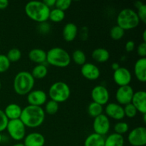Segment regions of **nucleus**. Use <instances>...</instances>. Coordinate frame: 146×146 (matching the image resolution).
<instances>
[{
	"label": "nucleus",
	"instance_id": "nucleus-1",
	"mask_svg": "<svg viewBox=\"0 0 146 146\" xmlns=\"http://www.w3.org/2000/svg\"><path fill=\"white\" fill-rule=\"evenodd\" d=\"M45 115L44 108L41 107L28 105L22 108L19 119L26 128H36L42 125L45 119Z\"/></svg>",
	"mask_w": 146,
	"mask_h": 146
},
{
	"label": "nucleus",
	"instance_id": "nucleus-2",
	"mask_svg": "<svg viewBox=\"0 0 146 146\" xmlns=\"http://www.w3.org/2000/svg\"><path fill=\"white\" fill-rule=\"evenodd\" d=\"M24 10L29 18L40 24L48 19L51 9L43 1H31L26 4Z\"/></svg>",
	"mask_w": 146,
	"mask_h": 146
},
{
	"label": "nucleus",
	"instance_id": "nucleus-3",
	"mask_svg": "<svg viewBox=\"0 0 146 146\" xmlns=\"http://www.w3.org/2000/svg\"><path fill=\"white\" fill-rule=\"evenodd\" d=\"M35 84V79L31 73L22 71L17 73L14 78L13 87L18 95L25 96L33 90Z\"/></svg>",
	"mask_w": 146,
	"mask_h": 146
},
{
	"label": "nucleus",
	"instance_id": "nucleus-4",
	"mask_svg": "<svg viewBox=\"0 0 146 146\" xmlns=\"http://www.w3.org/2000/svg\"><path fill=\"white\" fill-rule=\"evenodd\" d=\"M71 61V56L67 51L60 47H54L46 52V62L53 66L64 68Z\"/></svg>",
	"mask_w": 146,
	"mask_h": 146
},
{
	"label": "nucleus",
	"instance_id": "nucleus-5",
	"mask_svg": "<svg viewBox=\"0 0 146 146\" xmlns=\"http://www.w3.org/2000/svg\"><path fill=\"white\" fill-rule=\"evenodd\" d=\"M140 23L136 11L130 8H125L121 10L117 17V25L121 29L131 30L136 28Z\"/></svg>",
	"mask_w": 146,
	"mask_h": 146
},
{
	"label": "nucleus",
	"instance_id": "nucleus-6",
	"mask_svg": "<svg viewBox=\"0 0 146 146\" xmlns=\"http://www.w3.org/2000/svg\"><path fill=\"white\" fill-rule=\"evenodd\" d=\"M48 96L52 101L58 104L67 101L71 96V89L66 83L64 81H57L50 86Z\"/></svg>",
	"mask_w": 146,
	"mask_h": 146
},
{
	"label": "nucleus",
	"instance_id": "nucleus-7",
	"mask_svg": "<svg viewBox=\"0 0 146 146\" xmlns=\"http://www.w3.org/2000/svg\"><path fill=\"white\" fill-rule=\"evenodd\" d=\"M6 130L14 141H21L26 136V126L20 119L9 121Z\"/></svg>",
	"mask_w": 146,
	"mask_h": 146
},
{
	"label": "nucleus",
	"instance_id": "nucleus-8",
	"mask_svg": "<svg viewBox=\"0 0 146 146\" xmlns=\"http://www.w3.org/2000/svg\"><path fill=\"white\" fill-rule=\"evenodd\" d=\"M128 141L133 146H144L146 144V128L139 126L133 129L128 135Z\"/></svg>",
	"mask_w": 146,
	"mask_h": 146
},
{
	"label": "nucleus",
	"instance_id": "nucleus-9",
	"mask_svg": "<svg viewBox=\"0 0 146 146\" xmlns=\"http://www.w3.org/2000/svg\"><path fill=\"white\" fill-rule=\"evenodd\" d=\"M93 128L95 133L99 134L104 136L106 135L109 132L110 128H111L109 118L103 113L94 118Z\"/></svg>",
	"mask_w": 146,
	"mask_h": 146
},
{
	"label": "nucleus",
	"instance_id": "nucleus-10",
	"mask_svg": "<svg viewBox=\"0 0 146 146\" xmlns=\"http://www.w3.org/2000/svg\"><path fill=\"white\" fill-rule=\"evenodd\" d=\"M91 98L93 102L101 106L106 105L110 98L109 91L108 88L102 85H97L91 91Z\"/></svg>",
	"mask_w": 146,
	"mask_h": 146
},
{
	"label": "nucleus",
	"instance_id": "nucleus-11",
	"mask_svg": "<svg viewBox=\"0 0 146 146\" xmlns=\"http://www.w3.org/2000/svg\"><path fill=\"white\" fill-rule=\"evenodd\" d=\"M134 92L133 88L130 85L120 86L115 92V99L118 104L125 106L131 103Z\"/></svg>",
	"mask_w": 146,
	"mask_h": 146
},
{
	"label": "nucleus",
	"instance_id": "nucleus-12",
	"mask_svg": "<svg viewBox=\"0 0 146 146\" xmlns=\"http://www.w3.org/2000/svg\"><path fill=\"white\" fill-rule=\"evenodd\" d=\"M113 81L115 84L120 86H128L132 81V74L128 68L125 67H120L114 71L113 75Z\"/></svg>",
	"mask_w": 146,
	"mask_h": 146
},
{
	"label": "nucleus",
	"instance_id": "nucleus-13",
	"mask_svg": "<svg viewBox=\"0 0 146 146\" xmlns=\"http://www.w3.org/2000/svg\"><path fill=\"white\" fill-rule=\"evenodd\" d=\"M27 98L29 105L41 107L46 103L47 95L42 90H32L27 94Z\"/></svg>",
	"mask_w": 146,
	"mask_h": 146
},
{
	"label": "nucleus",
	"instance_id": "nucleus-14",
	"mask_svg": "<svg viewBox=\"0 0 146 146\" xmlns=\"http://www.w3.org/2000/svg\"><path fill=\"white\" fill-rule=\"evenodd\" d=\"M105 115L108 118L120 121L125 117L123 107L117 103H108L105 108Z\"/></svg>",
	"mask_w": 146,
	"mask_h": 146
},
{
	"label": "nucleus",
	"instance_id": "nucleus-15",
	"mask_svg": "<svg viewBox=\"0 0 146 146\" xmlns=\"http://www.w3.org/2000/svg\"><path fill=\"white\" fill-rule=\"evenodd\" d=\"M81 75L89 81L98 79L101 75V71L98 67L92 63H85L81 68Z\"/></svg>",
	"mask_w": 146,
	"mask_h": 146
},
{
	"label": "nucleus",
	"instance_id": "nucleus-16",
	"mask_svg": "<svg viewBox=\"0 0 146 146\" xmlns=\"http://www.w3.org/2000/svg\"><path fill=\"white\" fill-rule=\"evenodd\" d=\"M131 104L136 108L138 112L146 114V93L145 91L134 92Z\"/></svg>",
	"mask_w": 146,
	"mask_h": 146
},
{
	"label": "nucleus",
	"instance_id": "nucleus-17",
	"mask_svg": "<svg viewBox=\"0 0 146 146\" xmlns=\"http://www.w3.org/2000/svg\"><path fill=\"white\" fill-rule=\"evenodd\" d=\"M45 141V138L42 134L33 132L26 135L23 143L25 146H44Z\"/></svg>",
	"mask_w": 146,
	"mask_h": 146
},
{
	"label": "nucleus",
	"instance_id": "nucleus-18",
	"mask_svg": "<svg viewBox=\"0 0 146 146\" xmlns=\"http://www.w3.org/2000/svg\"><path fill=\"white\" fill-rule=\"evenodd\" d=\"M134 74L140 82L146 81V58H140L134 65Z\"/></svg>",
	"mask_w": 146,
	"mask_h": 146
},
{
	"label": "nucleus",
	"instance_id": "nucleus-19",
	"mask_svg": "<svg viewBox=\"0 0 146 146\" xmlns=\"http://www.w3.org/2000/svg\"><path fill=\"white\" fill-rule=\"evenodd\" d=\"M78 33V27L74 23H68L63 29V37L67 42H71L74 41L76 38Z\"/></svg>",
	"mask_w": 146,
	"mask_h": 146
},
{
	"label": "nucleus",
	"instance_id": "nucleus-20",
	"mask_svg": "<svg viewBox=\"0 0 146 146\" xmlns=\"http://www.w3.org/2000/svg\"><path fill=\"white\" fill-rule=\"evenodd\" d=\"M29 58L36 64H44L46 62V52L41 48H33L29 53Z\"/></svg>",
	"mask_w": 146,
	"mask_h": 146
},
{
	"label": "nucleus",
	"instance_id": "nucleus-21",
	"mask_svg": "<svg viewBox=\"0 0 146 146\" xmlns=\"http://www.w3.org/2000/svg\"><path fill=\"white\" fill-rule=\"evenodd\" d=\"M22 108L17 104H10L4 109V112L9 120L19 119Z\"/></svg>",
	"mask_w": 146,
	"mask_h": 146
},
{
	"label": "nucleus",
	"instance_id": "nucleus-22",
	"mask_svg": "<svg viewBox=\"0 0 146 146\" xmlns=\"http://www.w3.org/2000/svg\"><path fill=\"white\" fill-rule=\"evenodd\" d=\"M104 145L105 137L95 133L88 135L84 141V146H104Z\"/></svg>",
	"mask_w": 146,
	"mask_h": 146
},
{
	"label": "nucleus",
	"instance_id": "nucleus-23",
	"mask_svg": "<svg viewBox=\"0 0 146 146\" xmlns=\"http://www.w3.org/2000/svg\"><path fill=\"white\" fill-rule=\"evenodd\" d=\"M91 56L96 62L105 63L110 58V53L104 48H97L93 51Z\"/></svg>",
	"mask_w": 146,
	"mask_h": 146
},
{
	"label": "nucleus",
	"instance_id": "nucleus-24",
	"mask_svg": "<svg viewBox=\"0 0 146 146\" xmlns=\"http://www.w3.org/2000/svg\"><path fill=\"white\" fill-rule=\"evenodd\" d=\"M104 146H124L123 136L115 133L110 134L105 138Z\"/></svg>",
	"mask_w": 146,
	"mask_h": 146
},
{
	"label": "nucleus",
	"instance_id": "nucleus-25",
	"mask_svg": "<svg viewBox=\"0 0 146 146\" xmlns=\"http://www.w3.org/2000/svg\"><path fill=\"white\" fill-rule=\"evenodd\" d=\"M48 68L44 64H37L34 67L31 74L34 79H41L46 76Z\"/></svg>",
	"mask_w": 146,
	"mask_h": 146
},
{
	"label": "nucleus",
	"instance_id": "nucleus-26",
	"mask_svg": "<svg viewBox=\"0 0 146 146\" xmlns=\"http://www.w3.org/2000/svg\"><path fill=\"white\" fill-rule=\"evenodd\" d=\"M64 18H65V11H61L57 8H54L50 10L48 19H50L53 22H60V21H63Z\"/></svg>",
	"mask_w": 146,
	"mask_h": 146
},
{
	"label": "nucleus",
	"instance_id": "nucleus-27",
	"mask_svg": "<svg viewBox=\"0 0 146 146\" xmlns=\"http://www.w3.org/2000/svg\"><path fill=\"white\" fill-rule=\"evenodd\" d=\"M72 59L76 64L79 66H83L86 63V56L85 53L81 49H76L73 52Z\"/></svg>",
	"mask_w": 146,
	"mask_h": 146
},
{
	"label": "nucleus",
	"instance_id": "nucleus-28",
	"mask_svg": "<svg viewBox=\"0 0 146 146\" xmlns=\"http://www.w3.org/2000/svg\"><path fill=\"white\" fill-rule=\"evenodd\" d=\"M104 108L103 106L96 104L95 102H91L88 106V113L91 117L96 118L103 113Z\"/></svg>",
	"mask_w": 146,
	"mask_h": 146
},
{
	"label": "nucleus",
	"instance_id": "nucleus-29",
	"mask_svg": "<svg viewBox=\"0 0 146 146\" xmlns=\"http://www.w3.org/2000/svg\"><path fill=\"white\" fill-rule=\"evenodd\" d=\"M59 108V104L56 101L50 100L46 101L45 104V108H44V112L46 113L48 115H54L56 113Z\"/></svg>",
	"mask_w": 146,
	"mask_h": 146
},
{
	"label": "nucleus",
	"instance_id": "nucleus-30",
	"mask_svg": "<svg viewBox=\"0 0 146 146\" xmlns=\"http://www.w3.org/2000/svg\"><path fill=\"white\" fill-rule=\"evenodd\" d=\"M124 34H125V31L118 25L113 27L110 30V36L115 41L121 39L123 37Z\"/></svg>",
	"mask_w": 146,
	"mask_h": 146
},
{
	"label": "nucleus",
	"instance_id": "nucleus-31",
	"mask_svg": "<svg viewBox=\"0 0 146 146\" xmlns=\"http://www.w3.org/2000/svg\"><path fill=\"white\" fill-rule=\"evenodd\" d=\"M7 58L9 61L11 62H17V61H19L20 58L21 57V52L19 48H11L9 51L7 52Z\"/></svg>",
	"mask_w": 146,
	"mask_h": 146
},
{
	"label": "nucleus",
	"instance_id": "nucleus-32",
	"mask_svg": "<svg viewBox=\"0 0 146 146\" xmlns=\"http://www.w3.org/2000/svg\"><path fill=\"white\" fill-rule=\"evenodd\" d=\"M129 130V125L127 123L123 121H119L114 125V131L115 133L122 135L126 133Z\"/></svg>",
	"mask_w": 146,
	"mask_h": 146
},
{
	"label": "nucleus",
	"instance_id": "nucleus-33",
	"mask_svg": "<svg viewBox=\"0 0 146 146\" xmlns=\"http://www.w3.org/2000/svg\"><path fill=\"white\" fill-rule=\"evenodd\" d=\"M123 111L125 116L128 117V118H134L135 115H137V111L136 108L134 107V106L132 104H128L127 105L124 106L123 107Z\"/></svg>",
	"mask_w": 146,
	"mask_h": 146
},
{
	"label": "nucleus",
	"instance_id": "nucleus-34",
	"mask_svg": "<svg viewBox=\"0 0 146 146\" xmlns=\"http://www.w3.org/2000/svg\"><path fill=\"white\" fill-rule=\"evenodd\" d=\"M11 63L7 58V56L0 54V73H4L9 68Z\"/></svg>",
	"mask_w": 146,
	"mask_h": 146
},
{
	"label": "nucleus",
	"instance_id": "nucleus-35",
	"mask_svg": "<svg viewBox=\"0 0 146 146\" xmlns=\"http://www.w3.org/2000/svg\"><path fill=\"white\" fill-rule=\"evenodd\" d=\"M71 4V0H56V1L55 7L56 8L65 11L68 9Z\"/></svg>",
	"mask_w": 146,
	"mask_h": 146
},
{
	"label": "nucleus",
	"instance_id": "nucleus-36",
	"mask_svg": "<svg viewBox=\"0 0 146 146\" xmlns=\"http://www.w3.org/2000/svg\"><path fill=\"white\" fill-rule=\"evenodd\" d=\"M9 120L7 118L4 111L0 109V133L6 130Z\"/></svg>",
	"mask_w": 146,
	"mask_h": 146
},
{
	"label": "nucleus",
	"instance_id": "nucleus-37",
	"mask_svg": "<svg viewBox=\"0 0 146 146\" xmlns=\"http://www.w3.org/2000/svg\"><path fill=\"white\" fill-rule=\"evenodd\" d=\"M137 15L140 21H142L143 23H146V5L145 4H143L141 7L137 9Z\"/></svg>",
	"mask_w": 146,
	"mask_h": 146
},
{
	"label": "nucleus",
	"instance_id": "nucleus-38",
	"mask_svg": "<svg viewBox=\"0 0 146 146\" xmlns=\"http://www.w3.org/2000/svg\"><path fill=\"white\" fill-rule=\"evenodd\" d=\"M137 53L141 58H145L146 56V43L143 42L138 46Z\"/></svg>",
	"mask_w": 146,
	"mask_h": 146
},
{
	"label": "nucleus",
	"instance_id": "nucleus-39",
	"mask_svg": "<svg viewBox=\"0 0 146 146\" xmlns=\"http://www.w3.org/2000/svg\"><path fill=\"white\" fill-rule=\"evenodd\" d=\"M38 31L41 33V34H47L48 31H50V25L48 24H47L46 21V22L40 23L38 27Z\"/></svg>",
	"mask_w": 146,
	"mask_h": 146
},
{
	"label": "nucleus",
	"instance_id": "nucleus-40",
	"mask_svg": "<svg viewBox=\"0 0 146 146\" xmlns=\"http://www.w3.org/2000/svg\"><path fill=\"white\" fill-rule=\"evenodd\" d=\"M135 44L133 41H132V40L128 41L125 46V51H126L127 52H132L134 50V48H135Z\"/></svg>",
	"mask_w": 146,
	"mask_h": 146
},
{
	"label": "nucleus",
	"instance_id": "nucleus-41",
	"mask_svg": "<svg viewBox=\"0 0 146 146\" xmlns=\"http://www.w3.org/2000/svg\"><path fill=\"white\" fill-rule=\"evenodd\" d=\"M88 29H87L86 27H83V28L81 29L80 36H81V39H82L83 41H86V38H88Z\"/></svg>",
	"mask_w": 146,
	"mask_h": 146
},
{
	"label": "nucleus",
	"instance_id": "nucleus-42",
	"mask_svg": "<svg viewBox=\"0 0 146 146\" xmlns=\"http://www.w3.org/2000/svg\"><path fill=\"white\" fill-rule=\"evenodd\" d=\"M56 1V0H44V1H43V2H44V4H45L46 6H47V7L50 9L51 7L55 6Z\"/></svg>",
	"mask_w": 146,
	"mask_h": 146
},
{
	"label": "nucleus",
	"instance_id": "nucleus-43",
	"mask_svg": "<svg viewBox=\"0 0 146 146\" xmlns=\"http://www.w3.org/2000/svg\"><path fill=\"white\" fill-rule=\"evenodd\" d=\"M9 6V1L7 0H0V9H4Z\"/></svg>",
	"mask_w": 146,
	"mask_h": 146
},
{
	"label": "nucleus",
	"instance_id": "nucleus-44",
	"mask_svg": "<svg viewBox=\"0 0 146 146\" xmlns=\"http://www.w3.org/2000/svg\"><path fill=\"white\" fill-rule=\"evenodd\" d=\"M121 66H120L119 64L116 62H114L111 64V68H113V71H115V70H117L118 68H119Z\"/></svg>",
	"mask_w": 146,
	"mask_h": 146
},
{
	"label": "nucleus",
	"instance_id": "nucleus-45",
	"mask_svg": "<svg viewBox=\"0 0 146 146\" xmlns=\"http://www.w3.org/2000/svg\"><path fill=\"white\" fill-rule=\"evenodd\" d=\"M143 4H144V3L142 2V1H135V2L134 5H135V7H136V9H138V8H139V7H141V6H142Z\"/></svg>",
	"mask_w": 146,
	"mask_h": 146
},
{
	"label": "nucleus",
	"instance_id": "nucleus-46",
	"mask_svg": "<svg viewBox=\"0 0 146 146\" xmlns=\"http://www.w3.org/2000/svg\"><path fill=\"white\" fill-rule=\"evenodd\" d=\"M143 42L146 43V30H144L143 33Z\"/></svg>",
	"mask_w": 146,
	"mask_h": 146
},
{
	"label": "nucleus",
	"instance_id": "nucleus-47",
	"mask_svg": "<svg viewBox=\"0 0 146 146\" xmlns=\"http://www.w3.org/2000/svg\"><path fill=\"white\" fill-rule=\"evenodd\" d=\"M12 146H25L24 145V143H16Z\"/></svg>",
	"mask_w": 146,
	"mask_h": 146
},
{
	"label": "nucleus",
	"instance_id": "nucleus-48",
	"mask_svg": "<svg viewBox=\"0 0 146 146\" xmlns=\"http://www.w3.org/2000/svg\"><path fill=\"white\" fill-rule=\"evenodd\" d=\"M1 141H2V135H1V133H0V144H1Z\"/></svg>",
	"mask_w": 146,
	"mask_h": 146
},
{
	"label": "nucleus",
	"instance_id": "nucleus-49",
	"mask_svg": "<svg viewBox=\"0 0 146 146\" xmlns=\"http://www.w3.org/2000/svg\"><path fill=\"white\" fill-rule=\"evenodd\" d=\"M1 82H0V88H1Z\"/></svg>",
	"mask_w": 146,
	"mask_h": 146
}]
</instances>
